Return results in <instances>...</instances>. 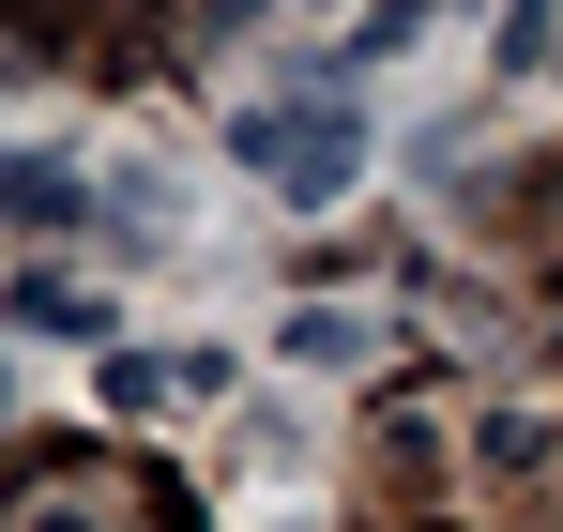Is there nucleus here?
<instances>
[{
  "instance_id": "1",
  "label": "nucleus",
  "mask_w": 563,
  "mask_h": 532,
  "mask_svg": "<svg viewBox=\"0 0 563 532\" xmlns=\"http://www.w3.org/2000/svg\"><path fill=\"white\" fill-rule=\"evenodd\" d=\"M229 168L320 213V198H351V182H366V107H351L335 77H275V91H244V107H229Z\"/></svg>"
},
{
  "instance_id": "2",
  "label": "nucleus",
  "mask_w": 563,
  "mask_h": 532,
  "mask_svg": "<svg viewBox=\"0 0 563 532\" xmlns=\"http://www.w3.org/2000/svg\"><path fill=\"white\" fill-rule=\"evenodd\" d=\"M0 198H15V229H31V244H62V229H77V213H92V198H77V168H62V153H15V168H0Z\"/></svg>"
},
{
  "instance_id": "3",
  "label": "nucleus",
  "mask_w": 563,
  "mask_h": 532,
  "mask_svg": "<svg viewBox=\"0 0 563 532\" xmlns=\"http://www.w3.org/2000/svg\"><path fill=\"white\" fill-rule=\"evenodd\" d=\"M15 320H31V335H92L107 304L77 289V274H46V259H31V274H15Z\"/></svg>"
},
{
  "instance_id": "4",
  "label": "nucleus",
  "mask_w": 563,
  "mask_h": 532,
  "mask_svg": "<svg viewBox=\"0 0 563 532\" xmlns=\"http://www.w3.org/2000/svg\"><path fill=\"white\" fill-rule=\"evenodd\" d=\"M549 31H563V0H503V46H487V62H533Z\"/></svg>"
}]
</instances>
